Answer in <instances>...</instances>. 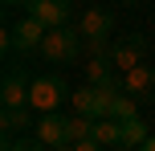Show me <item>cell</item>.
<instances>
[{
  "label": "cell",
  "mask_w": 155,
  "mask_h": 151,
  "mask_svg": "<svg viewBox=\"0 0 155 151\" xmlns=\"http://www.w3.org/2000/svg\"><path fill=\"white\" fill-rule=\"evenodd\" d=\"M65 98H70V90H65V82H61V78H33L29 106H33L37 114H57Z\"/></svg>",
  "instance_id": "obj_1"
},
{
  "label": "cell",
  "mask_w": 155,
  "mask_h": 151,
  "mask_svg": "<svg viewBox=\"0 0 155 151\" xmlns=\"http://www.w3.org/2000/svg\"><path fill=\"white\" fill-rule=\"evenodd\" d=\"M82 53V33L78 29H49V37H45V45H41V57L45 61H74V57Z\"/></svg>",
  "instance_id": "obj_2"
},
{
  "label": "cell",
  "mask_w": 155,
  "mask_h": 151,
  "mask_svg": "<svg viewBox=\"0 0 155 151\" xmlns=\"http://www.w3.org/2000/svg\"><path fill=\"white\" fill-rule=\"evenodd\" d=\"M25 16H37L45 29H65L70 0H25Z\"/></svg>",
  "instance_id": "obj_3"
},
{
  "label": "cell",
  "mask_w": 155,
  "mask_h": 151,
  "mask_svg": "<svg viewBox=\"0 0 155 151\" xmlns=\"http://www.w3.org/2000/svg\"><path fill=\"white\" fill-rule=\"evenodd\" d=\"M143 49H147V45H143V37H139V33H131V37H123V41L114 45V53H110V65L118 70V78L143 65Z\"/></svg>",
  "instance_id": "obj_4"
},
{
  "label": "cell",
  "mask_w": 155,
  "mask_h": 151,
  "mask_svg": "<svg viewBox=\"0 0 155 151\" xmlns=\"http://www.w3.org/2000/svg\"><path fill=\"white\" fill-rule=\"evenodd\" d=\"M29 74H21V70H8L4 74V82H0V106L4 110H12V106H29V90H33V82H25Z\"/></svg>",
  "instance_id": "obj_5"
},
{
  "label": "cell",
  "mask_w": 155,
  "mask_h": 151,
  "mask_svg": "<svg viewBox=\"0 0 155 151\" xmlns=\"http://www.w3.org/2000/svg\"><path fill=\"white\" fill-rule=\"evenodd\" d=\"M12 37H16V49H25V53H33V49H37V53H41L49 29L37 21V16H21V21L12 25Z\"/></svg>",
  "instance_id": "obj_6"
},
{
  "label": "cell",
  "mask_w": 155,
  "mask_h": 151,
  "mask_svg": "<svg viewBox=\"0 0 155 151\" xmlns=\"http://www.w3.org/2000/svg\"><path fill=\"white\" fill-rule=\"evenodd\" d=\"M37 139L49 151L70 143V131H65V114H37Z\"/></svg>",
  "instance_id": "obj_7"
},
{
  "label": "cell",
  "mask_w": 155,
  "mask_h": 151,
  "mask_svg": "<svg viewBox=\"0 0 155 151\" xmlns=\"http://www.w3.org/2000/svg\"><path fill=\"white\" fill-rule=\"evenodd\" d=\"M110 12L106 8H86L82 12V25H78V33H82L86 41H106V33H110Z\"/></svg>",
  "instance_id": "obj_8"
},
{
  "label": "cell",
  "mask_w": 155,
  "mask_h": 151,
  "mask_svg": "<svg viewBox=\"0 0 155 151\" xmlns=\"http://www.w3.org/2000/svg\"><path fill=\"white\" fill-rule=\"evenodd\" d=\"M0 123H4V135L12 139V135H29V131H37V119H33V106H12V110H4L0 114Z\"/></svg>",
  "instance_id": "obj_9"
},
{
  "label": "cell",
  "mask_w": 155,
  "mask_h": 151,
  "mask_svg": "<svg viewBox=\"0 0 155 151\" xmlns=\"http://www.w3.org/2000/svg\"><path fill=\"white\" fill-rule=\"evenodd\" d=\"M123 94H131V98H139V94H155V74L147 70V65H139V70H131V74H123Z\"/></svg>",
  "instance_id": "obj_10"
},
{
  "label": "cell",
  "mask_w": 155,
  "mask_h": 151,
  "mask_svg": "<svg viewBox=\"0 0 155 151\" xmlns=\"http://www.w3.org/2000/svg\"><path fill=\"white\" fill-rule=\"evenodd\" d=\"M118 94H123V82H110V86H94V123L98 119H110Z\"/></svg>",
  "instance_id": "obj_11"
},
{
  "label": "cell",
  "mask_w": 155,
  "mask_h": 151,
  "mask_svg": "<svg viewBox=\"0 0 155 151\" xmlns=\"http://www.w3.org/2000/svg\"><path fill=\"white\" fill-rule=\"evenodd\" d=\"M94 143H98V147H110V151H114V147H123V123H114V119H98V123H94Z\"/></svg>",
  "instance_id": "obj_12"
},
{
  "label": "cell",
  "mask_w": 155,
  "mask_h": 151,
  "mask_svg": "<svg viewBox=\"0 0 155 151\" xmlns=\"http://www.w3.org/2000/svg\"><path fill=\"white\" fill-rule=\"evenodd\" d=\"M110 82H118V78H110V61L106 57H90L86 61V86H110Z\"/></svg>",
  "instance_id": "obj_13"
},
{
  "label": "cell",
  "mask_w": 155,
  "mask_h": 151,
  "mask_svg": "<svg viewBox=\"0 0 155 151\" xmlns=\"http://www.w3.org/2000/svg\"><path fill=\"white\" fill-rule=\"evenodd\" d=\"M151 139V131H147V123L143 119H131V123H123V147H131V151H139L143 143Z\"/></svg>",
  "instance_id": "obj_14"
},
{
  "label": "cell",
  "mask_w": 155,
  "mask_h": 151,
  "mask_svg": "<svg viewBox=\"0 0 155 151\" xmlns=\"http://www.w3.org/2000/svg\"><path fill=\"white\" fill-rule=\"evenodd\" d=\"M65 131H70V143H82V139L94 135V119H86V114H65Z\"/></svg>",
  "instance_id": "obj_15"
},
{
  "label": "cell",
  "mask_w": 155,
  "mask_h": 151,
  "mask_svg": "<svg viewBox=\"0 0 155 151\" xmlns=\"http://www.w3.org/2000/svg\"><path fill=\"white\" fill-rule=\"evenodd\" d=\"M70 106H74L70 114H86V119H94V86L74 90V94H70Z\"/></svg>",
  "instance_id": "obj_16"
},
{
  "label": "cell",
  "mask_w": 155,
  "mask_h": 151,
  "mask_svg": "<svg viewBox=\"0 0 155 151\" xmlns=\"http://www.w3.org/2000/svg\"><path fill=\"white\" fill-rule=\"evenodd\" d=\"M110 119H114V123H131V119H139V102H135L131 94H118V102H114V110H110Z\"/></svg>",
  "instance_id": "obj_17"
},
{
  "label": "cell",
  "mask_w": 155,
  "mask_h": 151,
  "mask_svg": "<svg viewBox=\"0 0 155 151\" xmlns=\"http://www.w3.org/2000/svg\"><path fill=\"white\" fill-rule=\"evenodd\" d=\"M0 151H45V143L41 139H4Z\"/></svg>",
  "instance_id": "obj_18"
},
{
  "label": "cell",
  "mask_w": 155,
  "mask_h": 151,
  "mask_svg": "<svg viewBox=\"0 0 155 151\" xmlns=\"http://www.w3.org/2000/svg\"><path fill=\"white\" fill-rule=\"evenodd\" d=\"M74 151H102V147L94 143V139H82V143H74Z\"/></svg>",
  "instance_id": "obj_19"
},
{
  "label": "cell",
  "mask_w": 155,
  "mask_h": 151,
  "mask_svg": "<svg viewBox=\"0 0 155 151\" xmlns=\"http://www.w3.org/2000/svg\"><path fill=\"white\" fill-rule=\"evenodd\" d=\"M139 151H155V135H151V139H147V143H143Z\"/></svg>",
  "instance_id": "obj_20"
},
{
  "label": "cell",
  "mask_w": 155,
  "mask_h": 151,
  "mask_svg": "<svg viewBox=\"0 0 155 151\" xmlns=\"http://www.w3.org/2000/svg\"><path fill=\"white\" fill-rule=\"evenodd\" d=\"M53 151H74V143H61V147H53Z\"/></svg>",
  "instance_id": "obj_21"
},
{
  "label": "cell",
  "mask_w": 155,
  "mask_h": 151,
  "mask_svg": "<svg viewBox=\"0 0 155 151\" xmlns=\"http://www.w3.org/2000/svg\"><path fill=\"white\" fill-rule=\"evenodd\" d=\"M4 4H25V0H4Z\"/></svg>",
  "instance_id": "obj_22"
},
{
  "label": "cell",
  "mask_w": 155,
  "mask_h": 151,
  "mask_svg": "<svg viewBox=\"0 0 155 151\" xmlns=\"http://www.w3.org/2000/svg\"><path fill=\"white\" fill-rule=\"evenodd\" d=\"M123 4H139V0H123Z\"/></svg>",
  "instance_id": "obj_23"
},
{
  "label": "cell",
  "mask_w": 155,
  "mask_h": 151,
  "mask_svg": "<svg viewBox=\"0 0 155 151\" xmlns=\"http://www.w3.org/2000/svg\"><path fill=\"white\" fill-rule=\"evenodd\" d=\"M114 151H131V147H114Z\"/></svg>",
  "instance_id": "obj_24"
}]
</instances>
